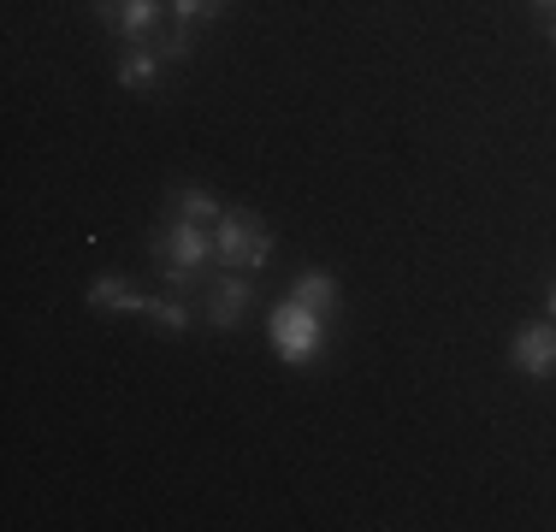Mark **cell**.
<instances>
[{"label":"cell","instance_id":"3957f363","mask_svg":"<svg viewBox=\"0 0 556 532\" xmlns=\"http://www.w3.org/2000/svg\"><path fill=\"white\" fill-rule=\"evenodd\" d=\"M214 255L231 266V273H255V266L273 261V231L255 213H225L214 225Z\"/></svg>","mask_w":556,"mask_h":532},{"label":"cell","instance_id":"6da1fadb","mask_svg":"<svg viewBox=\"0 0 556 532\" xmlns=\"http://www.w3.org/2000/svg\"><path fill=\"white\" fill-rule=\"evenodd\" d=\"M267 343L285 367H302L326 350V319L314 308H302L296 296H285V302H273V314H267Z\"/></svg>","mask_w":556,"mask_h":532},{"label":"cell","instance_id":"5b68a950","mask_svg":"<svg viewBox=\"0 0 556 532\" xmlns=\"http://www.w3.org/2000/svg\"><path fill=\"white\" fill-rule=\"evenodd\" d=\"M249 302H255V284H249V273H225L219 284H207V319H214L219 331H231L237 319L249 314Z\"/></svg>","mask_w":556,"mask_h":532},{"label":"cell","instance_id":"4fadbf2b","mask_svg":"<svg viewBox=\"0 0 556 532\" xmlns=\"http://www.w3.org/2000/svg\"><path fill=\"white\" fill-rule=\"evenodd\" d=\"M161 60H190V24H178V30L161 42Z\"/></svg>","mask_w":556,"mask_h":532},{"label":"cell","instance_id":"30bf717a","mask_svg":"<svg viewBox=\"0 0 556 532\" xmlns=\"http://www.w3.org/2000/svg\"><path fill=\"white\" fill-rule=\"evenodd\" d=\"M178 219H184V225H202V231H214V225L225 219V207H219L207 190H184V195H178Z\"/></svg>","mask_w":556,"mask_h":532},{"label":"cell","instance_id":"9c48e42d","mask_svg":"<svg viewBox=\"0 0 556 532\" xmlns=\"http://www.w3.org/2000/svg\"><path fill=\"white\" fill-rule=\"evenodd\" d=\"M154 18H161V0H118V36L130 48H149Z\"/></svg>","mask_w":556,"mask_h":532},{"label":"cell","instance_id":"8fae6325","mask_svg":"<svg viewBox=\"0 0 556 532\" xmlns=\"http://www.w3.org/2000/svg\"><path fill=\"white\" fill-rule=\"evenodd\" d=\"M142 314H149L166 338H184V326H190V308H184L178 296H149V302H142Z\"/></svg>","mask_w":556,"mask_h":532},{"label":"cell","instance_id":"ba28073f","mask_svg":"<svg viewBox=\"0 0 556 532\" xmlns=\"http://www.w3.org/2000/svg\"><path fill=\"white\" fill-rule=\"evenodd\" d=\"M290 296H296L302 308H314L320 319H332V308H338V278L332 273H314V266H308V273L290 284Z\"/></svg>","mask_w":556,"mask_h":532},{"label":"cell","instance_id":"277c9868","mask_svg":"<svg viewBox=\"0 0 556 532\" xmlns=\"http://www.w3.org/2000/svg\"><path fill=\"white\" fill-rule=\"evenodd\" d=\"M509 367L527 372V379H551V372H556V319H533V326L515 331Z\"/></svg>","mask_w":556,"mask_h":532},{"label":"cell","instance_id":"8992f818","mask_svg":"<svg viewBox=\"0 0 556 532\" xmlns=\"http://www.w3.org/2000/svg\"><path fill=\"white\" fill-rule=\"evenodd\" d=\"M142 290H130V278H118V273H101L96 284H89V308H101V314H142Z\"/></svg>","mask_w":556,"mask_h":532},{"label":"cell","instance_id":"7c38bea8","mask_svg":"<svg viewBox=\"0 0 556 532\" xmlns=\"http://www.w3.org/2000/svg\"><path fill=\"white\" fill-rule=\"evenodd\" d=\"M225 7H231V0H172V18L178 24H207V18H219Z\"/></svg>","mask_w":556,"mask_h":532},{"label":"cell","instance_id":"7a4b0ae2","mask_svg":"<svg viewBox=\"0 0 556 532\" xmlns=\"http://www.w3.org/2000/svg\"><path fill=\"white\" fill-rule=\"evenodd\" d=\"M154 261H161V273H166V284L172 290H190L195 278H202V266L207 261H219L214 255V231H202V225H166L161 237H154Z\"/></svg>","mask_w":556,"mask_h":532},{"label":"cell","instance_id":"5bb4252c","mask_svg":"<svg viewBox=\"0 0 556 532\" xmlns=\"http://www.w3.org/2000/svg\"><path fill=\"white\" fill-rule=\"evenodd\" d=\"M96 18H101V24H113V30H118V0H96Z\"/></svg>","mask_w":556,"mask_h":532},{"label":"cell","instance_id":"e0dca14e","mask_svg":"<svg viewBox=\"0 0 556 532\" xmlns=\"http://www.w3.org/2000/svg\"><path fill=\"white\" fill-rule=\"evenodd\" d=\"M533 7H539V12H556V0H533Z\"/></svg>","mask_w":556,"mask_h":532},{"label":"cell","instance_id":"9a60e30c","mask_svg":"<svg viewBox=\"0 0 556 532\" xmlns=\"http://www.w3.org/2000/svg\"><path fill=\"white\" fill-rule=\"evenodd\" d=\"M545 36H551V48H556V12H545Z\"/></svg>","mask_w":556,"mask_h":532},{"label":"cell","instance_id":"2e32d148","mask_svg":"<svg viewBox=\"0 0 556 532\" xmlns=\"http://www.w3.org/2000/svg\"><path fill=\"white\" fill-rule=\"evenodd\" d=\"M545 308H551V319H556V278H551V290H545Z\"/></svg>","mask_w":556,"mask_h":532},{"label":"cell","instance_id":"52a82bcc","mask_svg":"<svg viewBox=\"0 0 556 532\" xmlns=\"http://www.w3.org/2000/svg\"><path fill=\"white\" fill-rule=\"evenodd\" d=\"M118 84H125L130 96H149V89L161 84V48H125V60H118Z\"/></svg>","mask_w":556,"mask_h":532}]
</instances>
